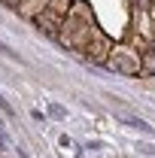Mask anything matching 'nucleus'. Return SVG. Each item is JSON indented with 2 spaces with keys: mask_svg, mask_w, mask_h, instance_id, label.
Returning <instances> with one entry per match:
<instances>
[{
  "mask_svg": "<svg viewBox=\"0 0 155 158\" xmlns=\"http://www.w3.org/2000/svg\"><path fill=\"white\" fill-rule=\"evenodd\" d=\"M122 122H125L128 128H134V131H143V134H152V125H146L143 118H134V116H122Z\"/></svg>",
  "mask_w": 155,
  "mask_h": 158,
  "instance_id": "f257e3e1",
  "label": "nucleus"
},
{
  "mask_svg": "<svg viewBox=\"0 0 155 158\" xmlns=\"http://www.w3.org/2000/svg\"><path fill=\"white\" fill-rule=\"evenodd\" d=\"M0 55H6V58H12V61H21V55H19V52H12L6 43H0Z\"/></svg>",
  "mask_w": 155,
  "mask_h": 158,
  "instance_id": "f03ea898",
  "label": "nucleus"
}]
</instances>
